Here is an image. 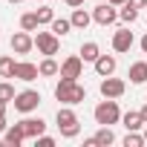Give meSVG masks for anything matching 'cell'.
Segmentation results:
<instances>
[{
  "mask_svg": "<svg viewBox=\"0 0 147 147\" xmlns=\"http://www.w3.org/2000/svg\"><path fill=\"white\" fill-rule=\"evenodd\" d=\"M66 6H72V9H78V6H84V0H63Z\"/></svg>",
  "mask_w": 147,
  "mask_h": 147,
  "instance_id": "f546056e",
  "label": "cell"
},
{
  "mask_svg": "<svg viewBox=\"0 0 147 147\" xmlns=\"http://www.w3.org/2000/svg\"><path fill=\"white\" fill-rule=\"evenodd\" d=\"M35 46H38V52H40V55L52 58V55H58L61 40H58V35H55V32H38V35H35Z\"/></svg>",
  "mask_w": 147,
  "mask_h": 147,
  "instance_id": "277c9868",
  "label": "cell"
},
{
  "mask_svg": "<svg viewBox=\"0 0 147 147\" xmlns=\"http://www.w3.org/2000/svg\"><path fill=\"white\" fill-rule=\"evenodd\" d=\"M49 26H52V32L61 38V35H69V29H72V20H66V18H55Z\"/></svg>",
  "mask_w": 147,
  "mask_h": 147,
  "instance_id": "603a6c76",
  "label": "cell"
},
{
  "mask_svg": "<svg viewBox=\"0 0 147 147\" xmlns=\"http://www.w3.org/2000/svg\"><path fill=\"white\" fill-rule=\"evenodd\" d=\"M98 90H101V95H104V98H121V95L127 92V84H124L121 78L107 75V78L101 81V87H98Z\"/></svg>",
  "mask_w": 147,
  "mask_h": 147,
  "instance_id": "ba28073f",
  "label": "cell"
},
{
  "mask_svg": "<svg viewBox=\"0 0 147 147\" xmlns=\"http://www.w3.org/2000/svg\"><path fill=\"white\" fill-rule=\"evenodd\" d=\"M35 144H38V147H52V144H55V138H52V136H38V138H35Z\"/></svg>",
  "mask_w": 147,
  "mask_h": 147,
  "instance_id": "83f0119b",
  "label": "cell"
},
{
  "mask_svg": "<svg viewBox=\"0 0 147 147\" xmlns=\"http://www.w3.org/2000/svg\"><path fill=\"white\" fill-rule=\"evenodd\" d=\"M9 3H23V0H9Z\"/></svg>",
  "mask_w": 147,
  "mask_h": 147,
  "instance_id": "8d00e7d4",
  "label": "cell"
},
{
  "mask_svg": "<svg viewBox=\"0 0 147 147\" xmlns=\"http://www.w3.org/2000/svg\"><path fill=\"white\" fill-rule=\"evenodd\" d=\"M40 75V69H38V63H29V61H18V66H15V78L18 81H35Z\"/></svg>",
  "mask_w": 147,
  "mask_h": 147,
  "instance_id": "8fae6325",
  "label": "cell"
},
{
  "mask_svg": "<svg viewBox=\"0 0 147 147\" xmlns=\"http://www.w3.org/2000/svg\"><path fill=\"white\" fill-rule=\"evenodd\" d=\"M141 115H144V121H147V104H144V107H141Z\"/></svg>",
  "mask_w": 147,
  "mask_h": 147,
  "instance_id": "e575fe53",
  "label": "cell"
},
{
  "mask_svg": "<svg viewBox=\"0 0 147 147\" xmlns=\"http://www.w3.org/2000/svg\"><path fill=\"white\" fill-rule=\"evenodd\" d=\"M3 141H6V144H12V147H20V144L26 141V133H23L20 121H18V124H12V127L3 133Z\"/></svg>",
  "mask_w": 147,
  "mask_h": 147,
  "instance_id": "9a60e30c",
  "label": "cell"
},
{
  "mask_svg": "<svg viewBox=\"0 0 147 147\" xmlns=\"http://www.w3.org/2000/svg\"><path fill=\"white\" fill-rule=\"evenodd\" d=\"M133 9H147V0H127Z\"/></svg>",
  "mask_w": 147,
  "mask_h": 147,
  "instance_id": "f1b7e54d",
  "label": "cell"
},
{
  "mask_svg": "<svg viewBox=\"0 0 147 147\" xmlns=\"http://www.w3.org/2000/svg\"><path fill=\"white\" fill-rule=\"evenodd\" d=\"M110 3H113V6H124V3H127V0H110Z\"/></svg>",
  "mask_w": 147,
  "mask_h": 147,
  "instance_id": "836d02e7",
  "label": "cell"
},
{
  "mask_svg": "<svg viewBox=\"0 0 147 147\" xmlns=\"http://www.w3.org/2000/svg\"><path fill=\"white\" fill-rule=\"evenodd\" d=\"M92 20H95L98 26H113V23L118 20V6H113V3L95 6V9H92Z\"/></svg>",
  "mask_w": 147,
  "mask_h": 147,
  "instance_id": "52a82bcc",
  "label": "cell"
},
{
  "mask_svg": "<svg viewBox=\"0 0 147 147\" xmlns=\"http://www.w3.org/2000/svg\"><path fill=\"white\" fill-rule=\"evenodd\" d=\"M38 26H40L38 12H26V15H20V29H26V32H38Z\"/></svg>",
  "mask_w": 147,
  "mask_h": 147,
  "instance_id": "44dd1931",
  "label": "cell"
},
{
  "mask_svg": "<svg viewBox=\"0 0 147 147\" xmlns=\"http://www.w3.org/2000/svg\"><path fill=\"white\" fill-rule=\"evenodd\" d=\"M133 43H136V38H133L130 29H115V32H113V49H115L118 55H121V52H130Z\"/></svg>",
  "mask_w": 147,
  "mask_h": 147,
  "instance_id": "30bf717a",
  "label": "cell"
},
{
  "mask_svg": "<svg viewBox=\"0 0 147 147\" xmlns=\"http://www.w3.org/2000/svg\"><path fill=\"white\" fill-rule=\"evenodd\" d=\"M20 127H23V133H26V138H38V136H43L46 133V121L43 118H23L20 121Z\"/></svg>",
  "mask_w": 147,
  "mask_h": 147,
  "instance_id": "7c38bea8",
  "label": "cell"
},
{
  "mask_svg": "<svg viewBox=\"0 0 147 147\" xmlns=\"http://www.w3.org/2000/svg\"><path fill=\"white\" fill-rule=\"evenodd\" d=\"M118 20H124V23H136V20H138V9H133L130 3H124L121 12H118Z\"/></svg>",
  "mask_w": 147,
  "mask_h": 147,
  "instance_id": "d4e9b609",
  "label": "cell"
},
{
  "mask_svg": "<svg viewBox=\"0 0 147 147\" xmlns=\"http://www.w3.org/2000/svg\"><path fill=\"white\" fill-rule=\"evenodd\" d=\"M15 66L18 61L12 55H0V78H15Z\"/></svg>",
  "mask_w": 147,
  "mask_h": 147,
  "instance_id": "d6986e66",
  "label": "cell"
},
{
  "mask_svg": "<svg viewBox=\"0 0 147 147\" xmlns=\"http://www.w3.org/2000/svg\"><path fill=\"white\" fill-rule=\"evenodd\" d=\"M141 52H144V55H147V35H144V38H141Z\"/></svg>",
  "mask_w": 147,
  "mask_h": 147,
  "instance_id": "d6a6232c",
  "label": "cell"
},
{
  "mask_svg": "<svg viewBox=\"0 0 147 147\" xmlns=\"http://www.w3.org/2000/svg\"><path fill=\"white\" fill-rule=\"evenodd\" d=\"M92 115H95V124H101V127H113V124L121 121V110H118L115 98H104V101L92 110Z\"/></svg>",
  "mask_w": 147,
  "mask_h": 147,
  "instance_id": "3957f363",
  "label": "cell"
},
{
  "mask_svg": "<svg viewBox=\"0 0 147 147\" xmlns=\"http://www.w3.org/2000/svg\"><path fill=\"white\" fill-rule=\"evenodd\" d=\"M98 55H101V46H98L95 40H87V43L81 46V58H84V63H95Z\"/></svg>",
  "mask_w": 147,
  "mask_h": 147,
  "instance_id": "e0dca14e",
  "label": "cell"
},
{
  "mask_svg": "<svg viewBox=\"0 0 147 147\" xmlns=\"http://www.w3.org/2000/svg\"><path fill=\"white\" fill-rule=\"evenodd\" d=\"M144 141H147V124H144Z\"/></svg>",
  "mask_w": 147,
  "mask_h": 147,
  "instance_id": "d590c367",
  "label": "cell"
},
{
  "mask_svg": "<svg viewBox=\"0 0 147 147\" xmlns=\"http://www.w3.org/2000/svg\"><path fill=\"white\" fill-rule=\"evenodd\" d=\"M9 130V124H6V115H0V133H6Z\"/></svg>",
  "mask_w": 147,
  "mask_h": 147,
  "instance_id": "4dcf8cb0",
  "label": "cell"
},
{
  "mask_svg": "<svg viewBox=\"0 0 147 147\" xmlns=\"http://www.w3.org/2000/svg\"><path fill=\"white\" fill-rule=\"evenodd\" d=\"M38 69H40V75H43V78H52V75H58V72H61V66H58L55 58H43V61L38 63Z\"/></svg>",
  "mask_w": 147,
  "mask_h": 147,
  "instance_id": "ffe728a7",
  "label": "cell"
},
{
  "mask_svg": "<svg viewBox=\"0 0 147 147\" xmlns=\"http://www.w3.org/2000/svg\"><path fill=\"white\" fill-rule=\"evenodd\" d=\"M55 121H58V130H61V136H63V138H75V136L81 133V121H78V115H75V110H72L69 104L58 110V115H55Z\"/></svg>",
  "mask_w": 147,
  "mask_h": 147,
  "instance_id": "7a4b0ae2",
  "label": "cell"
},
{
  "mask_svg": "<svg viewBox=\"0 0 147 147\" xmlns=\"http://www.w3.org/2000/svg\"><path fill=\"white\" fill-rule=\"evenodd\" d=\"M6 107H9V101H0V115H6Z\"/></svg>",
  "mask_w": 147,
  "mask_h": 147,
  "instance_id": "1f68e13d",
  "label": "cell"
},
{
  "mask_svg": "<svg viewBox=\"0 0 147 147\" xmlns=\"http://www.w3.org/2000/svg\"><path fill=\"white\" fill-rule=\"evenodd\" d=\"M55 98H58L61 104L75 107V104H81V101L87 98V90H84L78 81H66V78H61L58 87H55Z\"/></svg>",
  "mask_w": 147,
  "mask_h": 147,
  "instance_id": "6da1fadb",
  "label": "cell"
},
{
  "mask_svg": "<svg viewBox=\"0 0 147 147\" xmlns=\"http://www.w3.org/2000/svg\"><path fill=\"white\" fill-rule=\"evenodd\" d=\"M12 104H15L18 113H32V110H38V104H40V92H38V90H23V92L15 95Z\"/></svg>",
  "mask_w": 147,
  "mask_h": 147,
  "instance_id": "5b68a950",
  "label": "cell"
},
{
  "mask_svg": "<svg viewBox=\"0 0 147 147\" xmlns=\"http://www.w3.org/2000/svg\"><path fill=\"white\" fill-rule=\"evenodd\" d=\"M130 84H147V61H136L130 66Z\"/></svg>",
  "mask_w": 147,
  "mask_h": 147,
  "instance_id": "2e32d148",
  "label": "cell"
},
{
  "mask_svg": "<svg viewBox=\"0 0 147 147\" xmlns=\"http://www.w3.org/2000/svg\"><path fill=\"white\" fill-rule=\"evenodd\" d=\"M115 66H118V61H115V55H98V61H95V72L101 78H107V75H113L115 72Z\"/></svg>",
  "mask_w": 147,
  "mask_h": 147,
  "instance_id": "4fadbf2b",
  "label": "cell"
},
{
  "mask_svg": "<svg viewBox=\"0 0 147 147\" xmlns=\"http://www.w3.org/2000/svg\"><path fill=\"white\" fill-rule=\"evenodd\" d=\"M81 72H84V58H81V55H69V58L61 63V72H58V75L66 78V81H78Z\"/></svg>",
  "mask_w": 147,
  "mask_h": 147,
  "instance_id": "8992f818",
  "label": "cell"
},
{
  "mask_svg": "<svg viewBox=\"0 0 147 147\" xmlns=\"http://www.w3.org/2000/svg\"><path fill=\"white\" fill-rule=\"evenodd\" d=\"M141 144H147V141H144V133H138V130H127V136H124V147H141Z\"/></svg>",
  "mask_w": 147,
  "mask_h": 147,
  "instance_id": "cb8c5ba5",
  "label": "cell"
},
{
  "mask_svg": "<svg viewBox=\"0 0 147 147\" xmlns=\"http://www.w3.org/2000/svg\"><path fill=\"white\" fill-rule=\"evenodd\" d=\"M121 124H124V130H144V115H141V110H130V113H124L121 115Z\"/></svg>",
  "mask_w": 147,
  "mask_h": 147,
  "instance_id": "5bb4252c",
  "label": "cell"
},
{
  "mask_svg": "<svg viewBox=\"0 0 147 147\" xmlns=\"http://www.w3.org/2000/svg\"><path fill=\"white\" fill-rule=\"evenodd\" d=\"M32 49H35V38H32L26 29H20V32L12 35V52H18V55H29Z\"/></svg>",
  "mask_w": 147,
  "mask_h": 147,
  "instance_id": "9c48e42d",
  "label": "cell"
},
{
  "mask_svg": "<svg viewBox=\"0 0 147 147\" xmlns=\"http://www.w3.org/2000/svg\"><path fill=\"white\" fill-rule=\"evenodd\" d=\"M40 3H43V0H40Z\"/></svg>",
  "mask_w": 147,
  "mask_h": 147,
  "instance_id": "74e56055",
  "label": "cell"
},
{
  "mask_svg": "<svg viewBox=\"0 0 147 147\" xmlns=\"http://www.w3.org/2000/svg\"><path fill=\"white\" fill-rule=\"evenodd\" d=\"M69 20H72V29H87V26L92 23V15H90V12H84V9H75Z\"/></svg>",
  "mask_w": 147,
  "mask_h": 147,
  "instance_id": "ac0fdd59",
  "label": "cell"
},
{
  "mask_svg": "<svg viewBox=\"0 0 147 147\" xmlns=\"http://www.w3.org/2000/svg\"><path fill=\"white\" fill-rule=\"evenodd\" d=\"M115 141V133L110 130V127H98V133H95V144L98 147H110Z\"/></svg>",
  "mask_w": 147,
  "mask_h": 147,
  "instance_id": "7402d4cb",
  "label": "cell"
},
{
  "mask_svg": "<svg viewBox=\"0 0 147 147\" xmlns=\"http://www.w3.org/2000/svg\"><path fill=\"white\" fill-rule=\"evenodd\" d=\"M15 95H18V92H15V87H12L9 81H0V101H9V104H12Z\"/></svg>",
  "mask_w": 147,
  "mask_h": 147,
  "instance_id": "484cf974",
  "label": "cell"
},
{
  "mask_svg": "<svg viewBox=\"0 0 147 147\" xmlns=\"http://www.w3.org/2000/svg\"><path fill=\"white\" fill-rule=\"evenodd\" d=\"M38 20H40V26H43V23H52V20H55V12H52L49 6H40V9H38Z\"/></svg>",
  "mask_w": 147,
  "mask_h": 147,
  "instance_id": "4316f807",
  "label": "cell"
}]
</instances>
